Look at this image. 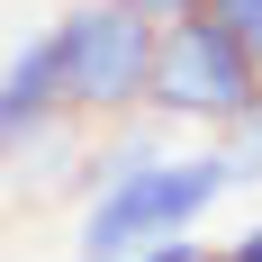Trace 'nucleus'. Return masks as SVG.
Instances as JSON below:
<instances>
[{"label":"nucleus","mask_w":262,"mask_h":262,"mask_svg":"<svg viewBox=\"0 0 262 262\" xmlns=\"http://www.w3.org/2000/svg\"><path fill=\"white\" fill-rule=\"evenodd\" d=\"M208 262H262V226H244L235 244H208Z\"/></svg>","instance_id":"1a4fd4ad"},{"label":"nucleus","mask_w":262,"mask_h":262,"mask_svg":"<svg viewBox=\"0 0 262 262\" xmlns=\"http://www.w3.org/2000/svg\"><path fill=\"white\" fill-rule=\"evenodd\" d=\"M154 127H199V136H244L262 118V54L235 46L208 9H190L154 36V91H145Z\"/></svg>","instance_id":"7ed1b4c3"},{"label":"nucleus","mask_w":262,"mask_h":262,"mask_svg":"<svg viewBox=\"0 0 262 262\" xmlns=\"http://www.w3.org/2000/svg\"><path fill=\"white\" fill-rule=\"evenodd\" d=\"M199 9H208L235 46H253V54H262V0H199Z\"/></svg>","instance_id":"39448f33"},{"label":"nucleus","mask_w":262,"mask_h":262,"mask_svg":"<svg viewBox=\"0 0 262 262\" xmlns=\"http://www.w3.org/2000/svg\"><path fill=\"white\" fill-rule=\"evenodd\" d=\"M46 54H54V91H63V118L81 136H108L145 118V91H154V18H136L118 0H73V9H54L46 27Z\"/></svg>","instance_id":"f03ea898"},{"label":"nucleus","mask_w":262,"mask_h":262,"mask_svg":"<svg viewBox=\"0 0 262 262\" xmlns=\"http://www.w3.org/2000/svg\"><path fill=\"white\" fill-rule=\"evenodd\" d=\"M244 190L235 145H163L145 118L91 136L81 154V217H73V262H127L154 235H199V217Z\"/></svg>","instance_id":"f257e3e1"},{"label":"nucleus","mask_w":262,"mask_h":262,"mask_svg":"<svg viewBox=\"0 0 262 262\" xmlns=\"http://www.w3.org/2000/svg\"><path fill=\"white\" fill-rule=\"evenodd\" d=\"M226 145H235V163H244V181H262V118H253L244 136H226Z\"/></svg>","instance_id":"6e6552de"},{"label":"nucleus","mask_w":262,"mask_h":262,"mask_svg":"<svg viewBox=\"0 0 262 262\" xmlns=\"http://www.w3.org/2000/svg\"><path fill=\"white\" fill-rule=\"evenodd\" d=\"M118 9H136V18H154V27H172V18H190L199 0H118Z\"/></svg>","instance_id":"0eeeda50"},{"label":"nucleus","mask_w":262,"mask_h":262,"mask_svg":"<svg viewBox=\"0 0 262 262\" xmlns=\"http://www.w3.org/2000/svg\"><path fill=\"white\" fill-rule=\"evenodd\" d=\"M127 262H208V235H154L145 253H127Z\"/></svg>","instance_id":"423d86ee"},{"label":"nucleus","mask_w":262,"mask_h":262,"mask_svg":"<svg viewBox=\"0 0 262 262\" xmlns=\"http://www.w3.org/2000/svg\"><path fill=\"white\" fill-rule=\"evenodd\" d=\"M73 145H81V127L63 118L46 36H18V46L0 54V172L54 163V154H73Z\"/></svg>","instance_id":"20e7f679"}]
</instances>
